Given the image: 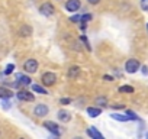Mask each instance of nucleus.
Wrapping results in <instances>:
<instances>
[{"label": "nucleus", "instance_id": "nucleus-1", "mask_svg": "<svg viewBox=\"0 0 148 139\" xmlns=\"http://www.w3.org/2000/svg\"><path fill=\"white\" fill-rule=\"evenodd\" d=\"M139 68H141V64L138 59L135 58H129L126 62H125V71L128 74H135L136 71H139Z\"/></svg>", "mask_w": 148, "mask_h": 139}, {"label": "nucleus", "instance_id": "nucleus-2", "mask_svg": "<svg viewBox=\"0 0 148 139\" xmlns=\"http://www.w3.org/2000/svg\"><path fill=\"white\" fill-rule=\"evenodd\" d=\"M38 67H39L38 61L35 58H29L23 62V71L28 73V74H34V73L38 71Z\"/></svg>", "mask_w": 148, "mask_h": 139}, {"label": "nucleus", "instance_id": "nucleus-3", "mask_svg": "<svg viewBox=\"0 0 148 139\" xmlns=\"http://www.w3.org/2000/svg\"><path fill=\"white\" fill-rule=\"evenodd\" d=\"M38 12H39L42 16L49 18V16H52V15L55 13V7H54V5H52L51 2H45V3H42V5L39 6Z\"/></svg>", "mask_w": 148, "mask_h": 139}, {"label": "nucleus", "instance_id": "nucleus-4", "mask_svg": "<svg viewBox=\"0 0 148 139\" xmlns=\"http://www.w3.org/2000/svg\"><path fill=\"white\" fill-rule=\"evenodd\" d=\"M41 81H42L44 86L51 87V86H54L55 81H57V74L52 73V71H45V73L42 74V77H41Z\"/></svg>", "mask_w": 148, "mask_h": 139}, {"label": "nucleus", "instance_id": "nucleus-5", "mask_svg": "<svg viewBox=\"0 0 148 139\" xmlns=\"http://www.w3.org/2000/svg\"><path fill=\"white\" fill-rule=\"evenodd\" d=\"M44 127H45L52 136H61V135H62V130L60 129V126H58L55 122L47 120V122H44Z\"/></svg>", "mask_w": 148, "mask_h": 139}, {"label": "nucleus", "instance_id": "nucleus-6", "mask_svg": "<svg viewBox=\"0 0 148 139\" xmlns=\"http://www.w3.org/2000/svg\"><path fill=\"white\" fill-rule=\"evenodd\" d=\"M65 10L70 12V13H76L80 10L82 7V0H67L65 5H64Z\"/></svg>", "mask_w": 148, "mask_h": 139}, {"label": "nucleus", "instance_id": "nucleus-7", "mask_svg": "<svg viewBox=\"0 0 148 139\" xmlns=\"http://www.w3.org/2000/svg\"><path fill=\"white\" fill-rule=\"evenodd\" d=\"M16 97H18V100H21V102H34V100H35L34 93H31V91H28V90H25V89H21V90L16 93Z\"/></svg>", "mask_w": 148, "mask_h": 139}, {"label": "nucleus", "instance_id": "nucleus-8", "mask_svg": "<svg viewBox=\"0 0 148 139\" xmlns=\"http://www.w3.org/2000/svg\"><path fill=\"white\" fill-rule=\"evenodd\" d=\"M15 80L21 84V87L23 86V87H29L31 84H32V78L28 76V74H23V73H18L16 76H15Z\"/></svg>", "mask_w": 148, "mask_h": 139}, {"label": "nucleus", "instance_id": "nucleus-9", "mask_svg": "<svg viewBox=\"0 0 148 139\" xmlns=\"http://www.w3.org/2000/svg\"><path fill=\"white\" fill-rule=\"evenodd\" d=\"M48 113H49V107L47 104H44V103H39V104H36L34 107V114L36 117H45Z\"/></svg>", "mask_w": 148, "mask_h": 139}, {"label": "nucleus", "instance_id": "nucleus-10", "mask_svg": "<svg viewBox=\"0 0 148 139\" xmlns=\"http://www.w3.org/2000/svg\"><path fill=\"white\" fill-rule=\"evenodd\" d=\"M86 112H87V114L90 116V117H99L100 114H102V107H99V106H89L87 109H86Z\"/></svg>", "mask_w": 148, "mask_h": 139}, {"label": "nucleus", "instance_id": "nucleus-11", "mask_svg": "<svg viewBox=\"0 0 148 139\" xmlns=\"http://www.w3.org/2000/svg\"><path fill=\"white\" fill-rule=\"evenodd\" d=\"M57 116H58V120L60 122H62V123H68L70 120H71V114H70V112H67V110H58L57 112Z\"/></svg>", "mask_w": 148, "mask_h": 139}, {"label": "nucleus", "instance_id": "nucleus-12", "mask_svg": "<svg viewBox=\"0 0 148 139\" xmlns=\"http://www.w3.org/2000/svg\"><path fill=\"white\" fill-rule=\"evenodd\" d=\"M15 96V93L6 87V86H0V99H12Z\"/></svg>", "mask_w": 148, "mask_h": 139}, {"label": "nucleus", "instance_id": "nucleus-13", "mask_svg": "<svg viewBox=\"0 0 148 139\" xmlns=\"http://www.w3.org/2000/svg\"><path fill=\"white\" fill-rule=\"evenodd\" d=\"M80 71H82V68L79 65H71L67 71V76H68V78H77Z\"/></svg>", "mask_w": 148, "mask_h": 139}, {"label": "nucleus", "instance_id": "nucleus-14", "mask_svg": "<svg viewBox=\"0 0 148 139\" xmlns=\"http://www.w3.org/2000/svg\"><path fill=\"white\" fill-rule=\"evenodd\" d=\"M86 133L90 136V138H93V139H103L105 136L96 129V126H92V127H89L87 130H86Z\"/></svg>", "mask_w": 148, "mask_h": 139}, {"label": "nucleus", "instance_id": "nucleus-15", "mask_svg": "<svg viewBox=\"0 0 148 139\" xmlns=\"http://www.w3.org/2000/svg\"><path fill=\"white\" fill-rule=\"evenodd\" d=\"M31 35H32V28L29 25H23L21 28V31H19V36L26 38V36H31Z\"/></svg>", "mask_w": 148, "mask_h": 139}, {"label": "nucleus", "instance_id": "nucleus-16", "mask_svg": "<svg viewBox=\"0 0 148 139\" xmlns=\"http://www.w3.org/2000/svg\"><path fill=\"white\" fill-rule=\"evenodd\" d=\"M31 89H32L34 93H38V94H42V96L48 94V90H47L45 87L39 86V84H31Z\"/></svg>", "mask_w": 148, "mask_h": 139}, {"label": "nucleus", "instance_id": "nucleus-17", "mask_svg": "<svg viewBox=\"0 0 148 139\" xmlns=\"http://www.w3.org/2000/svg\"><path fill=\"white\" fill-rule=\"evenodd\" d=\"M110 117H112L113 120H118V122H131V119H129V116H128V114L112 113V114H110Z\"/></svg>", "mask_w": 148, "mask_h": 139}, {"label": "nucleus", "instance_id": "nucleus-18", "mask_svg": "<svg viewBox=\"0 0 148 139\" xmlns=\"http://www.w3.org/2000/svg\"><path fill=\"white\" fill-rule=\"evenodd\" d=\"M118 91H119V93H122V94H132V93L135 91V89H134L132 86L125 84V86H121V87L118 89Z\"/></svg>", "mask_w": 148, "mask_h": 139}, {"label": "nucleus", "instance_id": "nucleus-19", "mask_svg": "<svg viewBox=\"0 0 148 139\" xmlns=\"http://www.w3.org/2000/svg\"><path fill=\"white\" fill-rule=\"evenodd\" d=\"M95 103H96L99 107H102V109H103V107H106V106H108V99H106L105 96H100V97H97V99L95 100Z\"/></svg>", "mask_w": 148, "mask_h": 139}, {"label": "nucleus", "instance_id": "nucleus-20", "mask_svg": "<svg viewBox=\"0 0 148 139\" xmlns=\"http://www.w3.org/2000/svg\"><path fill=\"white\" fill-rule=\"evenodd\" d=\"M15 68H16V67H15V64H8V65H6V68L3 70V76H10V74L15 71Z\"/></svg>", "mask_w": 148, "mask_h": 139}, {"label": "nucleus", "instance_id": "nucleus-21", "mask_svg": "<svg viewBox=\"0 0 148 139\" xmlns=\"http://www.w3.org/2000/svg\"><path fill=\"white\" fill-rule=\"evenodd\" d=\"M80 42H83V45L86 46L87 51H92V45H90V42H89V39H87L86 35H82V36H80Z\"/></svg>", "mask_w": 148, "mask_h": 139}, {"label": "nucleus", "instance_id": "nucleus-22", "mask_svg": "<svg viewBox=\"0 0 148 139\" xmlns=\"http://www.w3.org/2000/svg\"><path fill=\"white\" fill-rule=\"evenodd\" d=\"M0 100H2V107L5 109V110H9L10 107H12V104H10V99H0Z\"/></svg>", "mask_w": 148, "mask_h": 139}, {"label": "nucleus", "instance_id": "nucleus-23", "mask_svg": "<svg viewBox=\"0 0 148 139\" xmlns=\"http://www.w3.org/2000/svg\"><path fill=\"white\" fill-rule=\"evenodd\" d=\"M93 19V15L92 13H84V15H82V19H80V22H90Z\"/></svg>", "mask_w": 148, "mask_h": 139}, {"label": "nucleus", "instance_id": "nucleus-24", "mask_svg": "<svg viewBox=\"0 0 148 139\" xmlns=\"http://www.w3.org/2000/svg\"><path fill=\"white\" fill-rule=\"evenodd\" d=\"M80 19H82V15H73V16H70V22L71 23H80Z\"/></svg>", "mask_w": 148, "mask_h": 139}, {"label": "nucleus", "instance_id": "nucleus-25", "mask_svg": "<svg viewBox=\"0 0 148 139\" xmlns=\"http://www.w3.org/2000/svg\"><path fill=\"white\" fill-rule=\"evenodd\" d=\"M139 7L148 13V0H139Z\"/></svg>", "mask_w": 148, "mask_h": 139}, {"label": "nucleus", "instance_id": "nucleus-26", "mask_svg": "<svg viewBox=\"0 0 148 139\" xmlns=\"http://www.w3.org/2000/svg\"><path fill=\"white\" fill-rule=\"evenodd\" d=\"M125 114H128L131 120H139V117L136 116V113H135V112H132V110H126V112H125Z\"/></svg>", "mask_w": 148, "mask_h": 139}, {"label": "nucleus", "instance_id": "nucleus-27", "mask_svg": "<svg viewBox=\"0 0 148 139\" xmlns=\"http://www.w3.org/2000/svg\"><path fill=\"white\" fill-rule=\"evenodd\" d=\"M71 99H68V97H62V99H60V103L62 104V106H68V104H71Z\"/></svg>", "mask_w": 148, "mask_h": 139}, {"label": "nucleus", "instance_id": "nucleus-28", "mask_svg": "<svg viewBox=\"0 0 148 139\" xmlns=\"http://www.w3.org/2000/svg\"><path fill=\"white\" fill-rule=\"evenodd\" d=\"M141 73H142V76H148V67L147 65H141Z\"/></svg>", "mask_w": 148, "mask_h": 139}, {"label": "nucleus", "instance_id": "nucleus-29", "mask_svg": "<svg viewBox=\"0 0 148 139\" xmlns=\"http://www.w3.org/2000/svg\"><path fill=\"white\" fill-rule=\"evenodd\" d=\"M110 107H112L113 110H119V109H123L125 106H123V104H121V103H118V104H112Z\"/></svg>", "mask_w": 148, "mask_h": 139}, {"label": "nucleus", "instance_id": "nucleus-30", "mask_svg": "<svg viewBox=\"0 0 148 139\" xmlns=\"http://www.w3.org/2000/svg\"><path fill=\"white\" fill-rule=\"evenodd\" d=\"M87 3H89V5L96 6V5H99V3H100V0H87Z\"/></svg>", "mask_w": 148, "mask_h": 139}, {"label": "nucleus", "instance_id": "nucleus-31", "mask_svg": "<svg viewBox=\"0 0 148 139\" xmlns=\"http://www.w3.org/2000/svg\"><path fill=\"white\" fill-rule=\"evenodd\" d=\"M103 80H108V81H113V77H112V76H103Z\"/></svg>", "mask_w": 148, "mask_h": 139}, {"label": "nucleus", "instance_id": "nucleus-32", "mask_svg": "<svg viewBox=\"0 0 148 139\" xmlns=\"http://www.w3.org/2000/svg\"><path fill=\"white\" fill-rule=\"evenodd\" d=\"M147 32H148V23H147Z\"/></svg>", "mask_w": 148, "mask_h": 139}, {"label": "nucleus", "instance_id": "nucleus-33", "mask_svg": "<svg viewBox=\"0 0 148 139\" xmlns=\"http://www.w3.org/2000/svg\"><path fill=\"white\" fill-rule=\"evenodd\" d=\"M145 136H147V138H148V133H147V135H145Z\"/></svg>", "mask_w": 148, "mask_h": 139}]
</instances>
